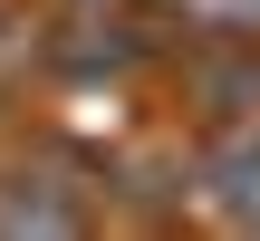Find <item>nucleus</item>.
Masks as SVG:
<instances>
[{
  "label": "nucleus",
  "mask_w": 260,
  "mask_h": 241,
  "mask_svg": "<svg viewBox=\"0 0 260 241\" xmlns=\"http://www.w3.org/2000/svg\"><path fill=\"white\" fill-rule=\"evenodd\" d=\"M212 203H222L232 222H260V145H232V155L212 164Z\"/></svg>",
  "instance_id": "obj_1"
},
{
  "label": "nucleus",
  "mask_w": 260,
  "mask_h": 241,
  "mask_svg": "<svg viewBox=\"0 0 260 241\" xmlns=\"http://www.w3.org/2000/svg\"><path fill=\"white\" fill-rule=\"evenodd\" d=\"M0 232H77V203H58V193H0Z\"/></svg>",
  "instance_id": "obj_2"
}]
</instances>
